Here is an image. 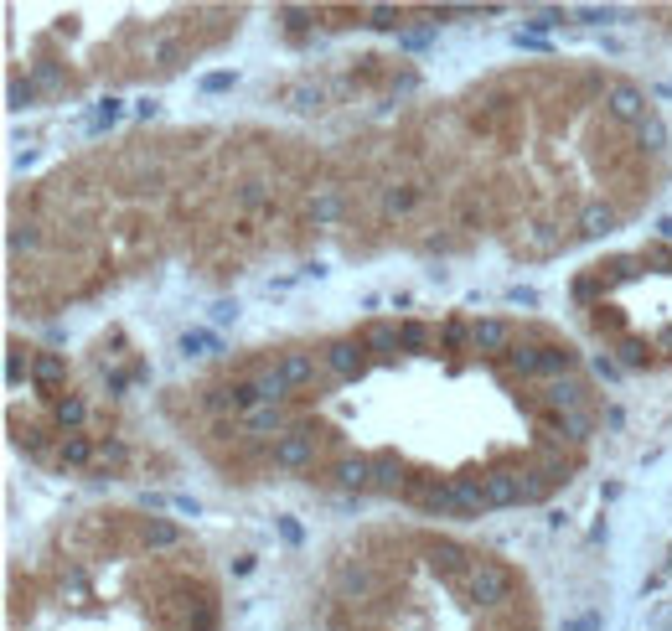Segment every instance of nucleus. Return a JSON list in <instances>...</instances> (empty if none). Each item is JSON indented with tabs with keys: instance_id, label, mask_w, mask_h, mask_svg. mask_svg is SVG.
<instances>
[{
	"instance_id": "nucleus-3",
	"label": "nucleus",
	"mask_w": 672,
	"mask_h": 631,
	"mask_svg": "<svg viewBox=\"0 0 672 631\" xmlns=\"http://www.w3.org/2000/svg\"><path fill=\"white\" fill-rule=\"evenodd\" d=\"M11 631H223V600L176 523L94 507L16 564Z\"/></svg>"
},
{
	"instance_id": "nucleus-6",
	"label": "nucleus",
	"mask_w": 672,
	"mask_h": 631,
	"mask_svg": "<svg viewBox=\"0 0 672 631\" xmlns=\"http://www.w3.org/2000/svg\"><path fill=\"white\" fill-rule=\"evenodd\" d=\"M595 347L626 368H672V244L600 254L569 280Z\"/></svg>"
},
{
	"instance_id": "nucleus-7",
	"label": "nucleus",
	"mask_w": 672,
	"mask_h": 631,
	"mask_svg": "<svg viewBox=\"0 0 672 631\" xmlns=\"http://www.w3.org/2000/svg\"><path fill=\"white\" fill-rule=\"evenodd\" d=\"M662 16H672V11H662Z\"/></svg>"
},
{
	"instance_id": "nucleus-2",
	"label": "nucleus",
	"mask_w": 672,
	"mask_h": 631,
	"mask_svg": "<svg viewBox=\"0 0 672 631\" xmlns=\"http://www.w3.org/2000/svg\"><path fill=\"white\" fill-rule=\"evenodd\" d=\"M662 119L621 73L523 63L409 114L336 176V228L554 259L626 228L662 176Z\"/></svg>"
},
{
	"instance_id": "nucleus-4",
	"label": "nucleus",
	"mask_w": 672,
	"mask_h": 631,
	"mask_svg": "<svg viewBox=\"0 0 672 631\" xmlns=\"http://www.w3.org/2000/svg\"><path fill=\"white\" fill-rule=\"evenodd\" d=\"M331 631H543L533 585L502 554L435 528H368L331 554Z\"/></svg>"
},
{
	"instance_id": "nucleus-5",
	"label": "nucleus",
	"mask_w": 672,
	"mask_h": 631,
	"mask_svg": "<svg viewBox=\"0 0 672 631\" xmlns=\"http://www.w3.org/2000/svg\"><path fill=\"white\" fill-rule=\"evenodd\" d=\"M228 6H11V99H78L94 83L171 78L238 32Z\"/></svg>"
},
{
	"instance_id": "nucleus-1",
	"label": "nucleus",
	"mask_w": 672,
	"mask_h": 631,
	"mask_svg": "<svg viewBox=\"0 0 672 631\" xmlns=\"http://www.w3.org/2000/svg\"><path fill=\"white\" fill-rule=\"evenodd\" d=\"M212 466L295 476L326 497L481 518L559 492L585 466L600 394L543 321H368L259 347L187 388Z\"/></svg>"
}]
</instances>
